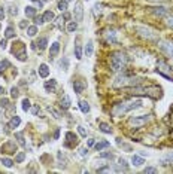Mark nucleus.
Instances as JSON below:
<instances>
[{"label": "nucleus", "instance_id": "1", "mask_svg": "<svg viewBox=\"0 0 173 174\" xmlns=\"http://www.w3.org/2000/svg\"><path fill=\"white\" fill-rule=\"evenodd\" d=\"M142 107V100H133V101H127V103H120V104H115L112 107V115L113 116H121L124 113H128L131 110L140 109Z\"/></svg>", "mask_w": 173, "mask_h": 174}, {"label": "nucleus", "instance_id": "2", "mask_svg": "<svg viewBox=\"0 0 173 174\" xmlns=\"http://www.w3.org/2000/svg\"><path fill=\"white\" fill-rule=\"evenodd\" d=\"M127 63H128V57H127L126 52H122V51L112 52V55H111V67H112L113 72H122L126 68Z\"/></svg>", "mask_w": 173, "mask_h": 174}, {"label": "nucleus", "instance_id": "3", "mask_svg": "<svg viewBox=\"0 0 173 174\" xmlns=\"http://www.w3.org/2000/svg\"><path fill=\"white\" fill-rule=\"evenodd\" d=\"M142 83L140 78H128V76H120L113 82V88H131V87H139Z\"/></svg>", "mask_w": 173, "mask_h": 174}, {"label": "nucleus", "instance_id": "4", "mask_svg": "<svg viewBox=\"0 0 173 174\" xmlns=\"http://www.w3.org/2000/svg\"><path fill=\"white\" fill-rule=\"evenodd\" d=\"M136 31L139 33L140 37H143V39L146 40H152V42H158V33L152 30L151 27H145V26H137L136 27Z\"/></svg>", "mask_w": 173, "mask_h": 174}, {"label": "nucleus", "instance_id": "5", "mask_svg": "<svg viewBox=\"0 0 173 174\" xmlns=\"http://www.w3.org/2000/svg\"><path fill=\"white\" fill-rule=\"evenodd\" d=\"M157 73H160L163 78L169 80H173V67L169 66L164 61H158L157 63Z\"/></svg>", "mask_w": 173, "mask_h": 174}, {"label": "nucleus", "instance_id": "6", "mask_svg": "<svg viewBox=\"0 0 173 174\" xmlns=\"http://www.w3.org/2000/svg\"><path fill=\"white\" fill-rule=\"evenodd\" d=\"M151 120V115H142V116H134V118H130L128 122L134 125V127H142Z\"/></svg>", "mask_w": 173, "mask_h": 174}, {"label": "nucleus", "instance_id": "7", "mask_svg": "<svg viewBox=\"0 0 173 174\" xmlns=\"http://www.w3.org/2000/svg\"><path fill=\"white\" fill-rule=\"evenodd\" d=\"M143 92H145V95H148V97H152V98H160V97H161V88L152 85V87L143 88Z\"/></svg>", "mask_w": 173, "mask_h": 174}, {"label": "nucleus", "instance_id": "8", "mask_svg": "<svg viewBox=\"0 0 173 174\" xmlns=\"http://www.w3.org/2000/svg\"><path fill=\"white\" fill-rule=\"evenodd\" d=\"M160 49L166 54L167 57L173 58V42H170V40H163V42H160Z\"/></svg>", "mask_w": 173, "mask_h": 174}, {"label": "nucleus", "instance_id": "9", "mask_svg": "<svg viewBox=\"0 0 173 174\" xmlns=\"http://www.w3.org/2000/svg\"><path fill=\"white\" fill-rule=\"evenodd\" d=\"M73 16H75V20L78 21V22L84 20V5H82V2H76V3H75Z\"/></svg>", "mask_w": 173, "mask_h": 174}, {"label": "nucleus", "instance_id": "10", "mask_svg": "<svg viewBox=\"0 0 173 174\" xmlns=\"http://www.w3.org/2000/svg\"><path fill=\"white\" fill-rule=\"evenodd\" d=\"M15 152H17V143L12 140L6 141L2 146V153H15Z\"/></svg>", "mask_w": 173, "mask_h": 174}, {"label": "nucleus", "instance_id": "11", "mask_svg": "<svg viewBox=\"0 0 173 174\" xmlns=\"http://www.w3.org/2000/svg\"><path fill=\"white\" fill-rule=\"evenodd\" d=\"M13 54H15V57H17L20 61H26L27 60V52H26V46H24V43H21L20 45V49H15V48H13Z\"/></svg>", "mask_w": 173, "mask_h": 174}, {"label": "nucleus", "instance_id": "12", "mask_svg": "<svg viewBox=\"0 0 173 174\" xmlns=\"http://www.w3.org/2000/svg\"><path fill=\"white\" fill-rule=\"evenodd\" d=\"M151 12L154 15H157V16H166L169 13V9L164 6H155V7H151Z\"/></svg>", "mask_w": 173, "mask_h": 174}, {"label": "nucleus", "instance_id": "13", "mask_svg": "<svg viewBox=\"0 0 173 174\" xmlns=\"http://www.w3.org/2000/svg\"><path fill=\"white\" fill-rule=\"evenodd\" d=\"M73 144H78V137L73 133L69 131V133H66V146L70 147V146H73Z\"/></svg>", "mask_w": 173, "mask_h": 174}, {"label": "nucleus", "instance_id": "14", "mask_svg": "<svg viewBox=\"0 0 173 174\" xmlns=\"http://www.w3.org/2000/svg\"><path fill=\"white\" fill-rule=\"evenodd\" d=\"M85 88H86V83L84 80H75L73 82V89L76 94H82Z\"/></svg>", "mask_w": 173, "mask_h": 174}, {"label": "nucleus", "instance_id": "15", "mask_svg": "<svg viewBox=\"0 0 173 174\" xmlns=\"http://www.w3.org/2000/svg\"><path fill=\"white\" fill-rule=\"evenodd\" d=\"M43 87L47 89V92H55V89H57V80H54V79L47 80Z\"/></svg>", "mask_w": 173, "mask_h": 174}, {"label": "nucleus", "instance_id": "16", "mask_svg": "<svg viewBox=\"0 0 173 174\" xmlns=\"http://www.w3.org/2000/svg\"><path fill=\"white\" fill-rule=\"evenodd\" d=\"M58 52H60V43L58 42H54L52 45H51V49H49V57L54 58V57H57Z\"/></svg>", "mask_w": 173, "mask_h": 174}, {"label": "nucleus", "instance_id": "17", "mask_svg": "<svg viewBox=\"0 0 173 174\" xmlns=\"http://www.w3.org/2000/svg\"><path fill=\"white\" fill-rule=\"evenodd\" d=\"M115 171H118V173H121V171H128L127 161L122 159V158H120V159H118V167H116V170H115Z\"/></svg>", "mask_w": 173, "mask_h": 174}, {"label": "nucleus", "instance_id": "18", "mask_svg": "<svg viewBox=\"0 0 173 174\" xmlns=\"http://www.w3.org/2000/svg\"><path fill=\"white\" fill-rule=\"evenodd\" d=\"M34 45H36V48H37L39 51H43V49L47 48V45H48V39H47V37H40V39L37 40Z\"/></svg>", "mask_w": 173, "mask_h": 174}, {"label": "nucleus", "instance_id": "19", "mask_svg": "<svg viewBox=\"0 0 173 174\" xmlns=\"http://www.w3.org/2000/svg\"><path fill=\"white\" fill-rule=\"evenodd\" d=\"M49 74V68H48L47 64H40L39 66V76L40 78H48Z\"/></svg>", "mask_w": 173, "mask_h": 174}, {"label": "nucleus", "instance_id": "20", "mask_svg": "<svg viewBox=\"0 0 173 174\" xmlns=\"http://www.w3.org/2000/svg\"><path fill=\"white\" fill-rule=\"evenodd\" d=\"M42 18H43V22H51L52 20H55V15H54L52 11H47L42 15Z\"/></svg>", "mask_w": 173, "mask_h": 174}, {"label": "nucleus", "instance_id": "21", "mask_svg": "<svg viewBox=\"0 0 173 174\" xmlns=\"http://www.w3.org/2000/svg\"><path fill=\"white\" fill-rule=\"evenodd\" d=\"M99 128H100V131H101V133H105V134H111V133H112V128H111V125H107L106 122H100Z\"/></svg>", "mask_w": 173, "mask_h": 174}, {"label": "nucleus", "instance_id": "22", "mask_svg": "<svg viewBox=\"0 0 173 174\" xmlns=\"http://www.w3.org/2000/svg\"><path fill=\"white\" fill-rule=\"evenodd\" d=\"M111 146V143L109 141H99V143H96L94 144V147H96V150L97 152H100V150H103V149H106V147Z\"/></svg>", "mask_w": 173, "mask_h": 174}, {"label": "nucleus", "instance_id": "23", "mask_svg": "<svg viewBox=\"0 0 173 174\" xmlns=\"http://www.w3.org/2000/svg\"><path fill=\"white\" fill-rule=\"evenodd\" d=\"M21 124V119H20V116H12V119L9 120V128H17L18 125Z\"/></svg>", "mask_w": 173, "mask_h": 174}, {"label": "nucleus", "instance_id": "24", "mask_svg": "<svg viewBox=\"0 0 173 174\" xmlns=\"http://www.w3.org/2000/svg\"><path fill=\"white\" fill-rule=\"evenodd\" d=\"M60 106L63 109H69L70 107V98H69V95H63V98L60 100Z\"/></svg>", "mask_w": 173, "mask_h": 174}, {"label": "nucleus", "instance_id": "25", "mask_svg": "<svg viewBox=\"0 0 173 174\" xmlns=\"http://www.w3.org/2000/svg\"><path fill=\"white\" fill-rule=\"evenodd\" d=\"M131 162H133V165L134 167H139V165H142L145 161H143V158L142 156H137V155H133L131 156Z\"/></svg>", "mask_w": 173, "mask_h": 174}, {"label": "nucleus", "instance_id": "26", "mask_svg": "<svg viewBox=\"0 0 173 174\" xmlns=\"http://www.w3.org/2000/svg\"><path fill=\"white\" fill-rule=\"evenodd\" d=\"M93 52H94V43L90 40V42L86 43V46H85V55H86V57H91V55H93Z\"/></svg>", "mask_w": 173, "mask_h": 174}, {"label": "nucleus", "instance_id": "27", "mask_svg": "<svg viewBox=\"0 0 173 174\" xmlns=\"http://www.w3.org/2000/svg\"><path fill=\"white\" fill-rule=\"evenodd\" d=\"M24 12H26L27 18H34V16H36V9H34L33 6H27Z\"/></svg>", "mask_w": 173, "mask_h": 174}, {"label": "nucleus", "instance_id": "28", "mask_svg": "<svg viewBox=\"0 0 173 174\" xmlns=\"http://www.w3.org/2000/svg\"><path fill=\"white\" fill-rule=\"evenodd\" d=\"M15 37V30H13V27H7L6 30H5V39H12Z\"/></svg>", "mask_w": 173, "mask_h": 174}, {"label": "nucleus", "instance_id": "29", "mask_svg": "<svg viewBox=\"0 0 173 174\" xmlns=\"http://www.w3.org/2000/svg\"><path fill=\"white\" fill-rule=\"evenodd\" d=\"M75 57H76V60H81L82 58V46H81L79 43L75 45Z\"/></svg>", "mask_w": 173, "mask_h": 174}, {"label": "nucleus", "instance_id": "30", "mask_svg": "<svg viewBox=\"0 0 173 174\" xmlns=\"http://www.w3.org/2000/svg\"><path fill=\"white\" fill-rule=\"evenodd\" d=\"M79 109L82 110V113H88L90 112V104L86 101H79Z\"/></svg>", "mask_w": 173, "mask_h": 174}, {"label": "nucleus", "instance_id": "31", "mask_svg": "<svg viewBox=\"0 0 173 174\" xmlns=\"http://www.w3.org/2000/svg\"><path fill=\"white\" fill-rule=\"evenodd\" d=\"M115 31H107V34H106V42H111V43H115L116 42V37H115Z\"/></svg>", "mask_w": 173, "mask_h": 174}, {"label": "nucleus", "instance_id": "32", "mask_svg": "<svg viewBox=\"0 0 173 174\" xmlns=\"http://www.w3.org/2000/svg\"><path fill=\"white\" fill-rule=\"evenodd\" d=\"M37 33V27L36 26H32V27H27V34L30 36V37H34Z\"/></svg>", "mask_w": 173, "mask_h": 174}, {"label": "nucleus", "instance_id": "33", "mask_svg": "<svg viewBox=\"0 0 173 174\" xmlns=\"http://www.w3.org/2000/svg\"><path fill=\"white\" fill-rule=\"evenodd\" d=\"M60 68H63V70H67L69 68V58H66V57H63L60 60Z\"/></svg>", "mask_w": 173, "mask_h": 174}, {"label": "nucleus", "instance_id": "34", "mask_svg": "<svg viewBox=\"0 0 173 174\" xmlns=\"http://www.w3.org/2000/svg\"><path fill=\"white\" fill-rule=\"evenodd\" d=\"M76 28H78V22H75V21H72V22L67 24V31H70V33L76 31Z\"/></svg>", "mask_w": 173, "mask_h": 174}, {"label": "nucleus", "instance_id": "35", "mask_svg": "<svg viewBox=\"0 0 173 174\" xmlns=\"http://www.w3.org/2000/svg\"><path fill=\"white\" fill-rule=\"evenodd\" d=\"M57 6H58V9H60L61 12H66L67 11V0H60Z\"/></svg>", "mask_w": 173, "mask_h": 174}, {"label": "nucleus", "instance_id": "36", "mask_svg": "<svg viewBox=\"0 0 173 174\" xmlns=\"http://www.w3.org/2000/svg\"><path fill=\"white\" fill-rule=\"evenodd\" d=\"M21 104H22V110H24V112H28V110H30V107H32V104H30V100H27V98H24Z\"/></svg>", "mask_w": 173, "mask_h": 174}, {"label": "nucleus", "instance_id": "37", "mask_svg": "<svg viewBox=\"0 0 173 174\" xmlns=\"http://www.w3.org/2000/svg\"><path fill=\"white\" fill-rule=\"evenodd\" d=\"M2 164H3L6 168H11L13 165V161L9 159V158H2Z\"/></svg>", "mask_w": 173, "mask_h": 174}, {"label": "nucleus", "instance_id": "38", "mask_svg": "<svg viewBox=\"0 0 173 174\" xmlns=\"http://www.w3.org/2000/svg\"><path fill=\"white\" fill-rule=\"evenodd\" d=\"M15 137L18 139V143L21 146H26V141H24V134L22 133H15Z\"/></svg>", "mask_w": 173, "mask_h": 174}, {"label": "nucleus", "instance_id": "39", "mask_svg": "<svg viewBox=\"0 0 173 174\" xmlns=\"http://www.w3.org/2000/svg\"><path fill=\"white\" fill-rule=\"evenodd\" d=\"M57 27H58V30H64V18L60 16V18H57Z\"/></svg>", "mask_w": 173, "mask_h": 174}, {"label": "nucleus", "instance_id": "40", "mask_svg": "<svg viewBox=\"0 0 173 174\" xmlns=\"http://www.w3.org/2000/svg\"><path fill=\"white\" fill-rule=\"evenodd\" d=\"M143 173H145V174H146V173L155 174V173H158V168H155V167H146V168H143Z\"/></svg>", "mask_w": 173, "mask_h": 174}, {"label": "nucleus", "instance_id": "41", "mask_svg": "<svg viewBox=\"0 0 173 174\" xmlns=\"http://www.w3.org/2000/svg\"><path fill=\"white\" fill-rule=\"evenodd\" d=\"M24 159H26V153L24 152H20V153L15 156V162H22Z\"/></svg>", "mask_w": 173, "mask_h": 174}, {"label": "nucleus", "instance_id": "42", "mask_svg": "<svg viewBox=\"0 0 173 174\" xmlns=\"http://www.w3.org/2000/svg\"><path fill=\"white\" fill-rule=\"evenodd\" d=\"M96 171H97V173H111V171H112V168L111 167H99Z\"/></svg>", "mask_w": 173, "mask_h": 174}, {"label": "nucleus", "instance_id": "43", "mask_svg": "<svg viewBox=\"0 0 173 174\" xmlns=\"http://www.w3.org/2000/svg\"><path fill=\"white\" fill-rule=\"evenodd\" d=\"M5 67H11V64H9V61L7 60H3L2 63H0V72H3Z\"/></svg>", "mask_w": 173, "mask_h": 174}, {"label": "nucleus", "instance_id": "44", "mask_svg": "<svg viewBox=\"0 0 173 174\" xmlns=\"http://www.w3.org/2000/svg\"><path fill=\"white\" fill-rule=\"evenodd\" d=\"M48 110H49V112H51V113L54 115V118H55V119H60V118H61V115L58 113V112H57V110H55V109H52V107H49V109H48Z\"/></svg>", "mask_w": 173, "mask_h": 174}, {"label": "nucleus", "instance_id": "45", "mask_svg": "<svg viewBox=\"0 0 173 174\" xmlns=\"http://www.w3.org/2000/svg\"><path fill=\"white\" fill-rule=\"evenodd\" d=\"M34 24L36 26H42L43 24V18L42 16H34Z\"/></svg>", "mask_w": 173, "mask_h": 174}, {"label": "nucleus", "instance_id": "46", "mask_svg": "<svg viewBox=\"0 0 173 174\" xmlns=\"http://www.w3.org/2000/svg\"><path fill=\"white\" fill-rule=\"evenodd\" d=\"M78 131H79V134L82 135V137H86V131H85V128L84 127H81L79 125V127H78Z\"/></svg>", "mask_w": 173, "mask_h": 174}, {"label": "nucleus", "instance_id": "47", "mask_svg": "<svg viewBox=\"0 0 173 174\" xmlns=\"http://www.w3.org/2000/svg\"><path fill=\"white\" fill-rule=\"evenodd\" d=\"M166 24L169 27H172V28H173V15H170V16H169V18L166 20Z\"/></svg>", "mask_w": 173, "mask_h": 174}, {"label": "nucleus", "instance_id": "48", "mask_svg": "<svg viewBox=\"0 0 173 174\" xmlns=\"http://www.w3.org/2000/svg\"><path fill=\"white\" fill-rule=\"evenodd\" d=\"M11 95H12L13 98H17V97H18V89H17L15 87H13L12 89H11Z\"/></svg>", "mask_w": 173, "mask_h": 174}, {"label": "nucleus", "instance_id": "49", "mask_svg": "<svg viewBox=\"0 0 173 174\" xmlns=\"http://www.w3.org/2000/svg\"><path fill=\"white\" fill-rule=\"evenodd\" d=\"M9 12H11V15H12V16H15V15L18 13V9H17V6H12V7H11V11H9Z\"/></svg>", "mask_w": 173, "mask_h": 174}, {"label": "nucleus", "instance_id": "50", "mask_svg": "<svg viewBox=\"0 0 173 174\" xmlns=\"http://www.w3.org/2000/svg\"><path fill=\"white\" fill-rule=\"evenodd\" d=\"M5 15H6V13H5V9H3V7L0 6V21H3V20H5Z\"/></svg>", "mask_w": 173, "mask_h": 174}, {"label": "nucleus", "instance_id": "51", "mask_svg": "<svg viewBox=\"0 0 173 174\" xmlns=\"http://www.w3.org/2000/svg\"><path fill=\"white\" fill-rule=\"evenodd\" d=\"M81 155H82V156H86V155H88V149H85V147H81Z\"/></svg>", "mask_w": 173, "mask_h": 174}, {"label": "nucleus", "instance_id": "52", "mask_svg": "<svg viewBox=\"0 0 173 174\" xmlns=\"http://www.w3.org/2000/svg\"><path fill=\"white\" fill-rule=\"evenodd\" d=\"M6 39H3L2 40V42H0V48H2V49H6Z\"/></svg>", "mask_w": 173, "mask_h": 174}, {"label": "nucleus", "instance_id": "53", "mask_svg": "<svg viewBox=\"0 0 173 174\" xmlns=\"http://www.w3.org/2000/svg\"><path fill=\"white\" fill-rule=\"evenodd\" d=\"M101 158H109V159H112L113 155L112 153H101Z\"/></svg>", "mask_w": 173, "mask_h": 174}, {"label": "nucleus", "instance_id": "54", "mask_svg": "<svg viewBox=\"0 0 173 174\" xmlns=\"http://www.w3.org/2000/svg\"><path fill=\"white\" fill-rule=\"evenodd\" d=\"M39 112H40V110H39V107H37V106H34V107H33V115H36V116H37V115H39Z\"/></svg>", "mask_w": 173, "mask_h": 174}, {"label": "nucleus", "instance_id": "55", "mask_svg": "<svg viewBox=\"0 0 173 174\" xmlns=\"http://www.w3.org/2000/svg\"><path fill=\"white\" fill-rule=\"evenodd\" d=\"M94 144H96V140H94V139H90V140H88V146L91 147V146H94Z\"/></svg>", "mask_w": 173, "mask_h": 174}, {"label": "nucleus", "instance_id": "56", "mask_svg": "<svg viewBox=\"0 0 173 174\" xmlns=\"http://www.w3.org/2000/svg\"><path fill=\"white\" fill-rule=\"evenodd\" d=\"M0 104H2V106H7V100L6 98H5V100H2L0 101Z\"/></svg>", "mask_w": 173, "mask_h": 174}, {"label": "nucleus", "instance_id": "57", "mask_svg": "<svg viewBox=\"0 0 173 174\" xmlns=\"http://www.w3.org/2000/svg\"><path fill=\"white\" fill-rule=\"evenodd\" d=\"M58 135H60V129H57V131H55V134H54V137H55V139H58Z\"/></svg>", "mask_w": 173, "mask_h": 174}, {"label": "nucleus", "instance_id": "58", "mask_svg": "<svg viewBox=\"0 0 173 174\" xmlns=\"http://www.w3.org/2000/svg\"><path fill=\"white\" fill-rule=\"evenodd\" d=\"M167 158H173V153H169L167 155Z\"/></svg>", "mask_w": 173, "mask_h": 174}, {"label": "nucleus", "instance_id": "59", "mask_svg": "<svg viewBox=\"0 0 173 174\" xmlns=\"http://www.w3.org/2000/svg\"><path fill=\"white\" fill-rule=\"evenodd\" d=\"M149 2H164V0H149Z\"/></svg>", "mask_w": 173, "mask_h": 174}, {"label": "nucleus", "instance_id": "60", "mask_svg": "<svg viewBox=\"0 0 173 174\" xmlns=\"http://www.w3.org/2000/svg\"><path fill=\"white\" fill-rule=\"evenodd\" d=\"M3 92H5V91H3V88L0 87V94H3Z\"/></svg>", "mask_w": 173, "mask_h": 174}, {"label": "nucleus", "instance_id": "61", "mask_svg": "<svg viewBox=\"0 0 173 174\" xmlns=\"http://www.w3.org/2000/svg\"><path fill=\"white\" fill-rule=\"evenodd\" d=\"M32 2H37V0H32Z\"/></svg>", "mask_w": 173, "mask_h": 174}]
</instances>
